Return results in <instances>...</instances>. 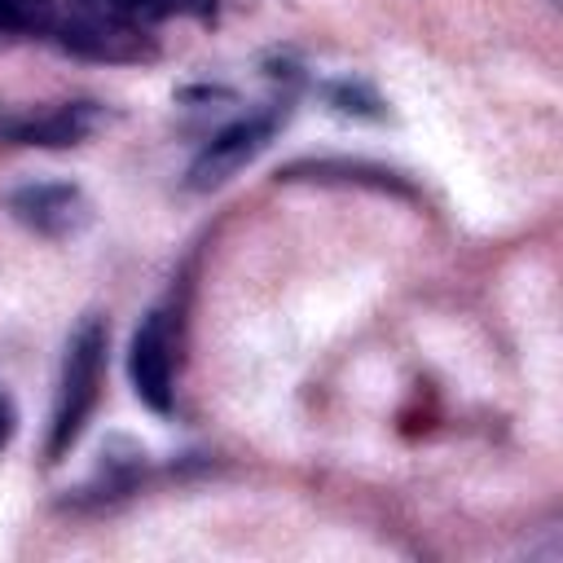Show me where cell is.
I'll list each match as a JSON object with an SVG mask.
<instances>
[{"instance_id":"cell-7","label":"cell","mask_w":563,"mask_h":563,"mask_svg":"<svg viewBox=\"0 0 563 563\" xmlns=\"http://www.w3.org/2000/svg\"><path fill=\"white\" fill-rule=\"evenodd\" d=\"M325 101L339 114H352V119H383L387 114L383 97L369 84H361V79H334V84H325Z\"/></svg>"},{"instance_id":"cell-8","label":"cell","mask_w":563,"mask_h":563,"mask_svg":"<svg viewBox=\"0 0 563 563\" xmlns=\"http://www.w3.org/2000/svg\"><path fill=\"white\" fill-rule=\"evenodd\" d=\"M13 431H18V405H13V396H9V391H0V453L9 449Z\"/></svg>"},{"instance_id":"cell-4","label":"cell","mask_w":563,"mask_h":563,"mask_svg":"<svg viewBox=\"0 0 563 563\" xmlns=\"http://www.w3.org/2000/svg\"><path fill=\"white\" fill-rule=\"evenodd\" d=\"M128 378H132V391L145 409L172 413V400H176V334H172V317L163 308L145 312L141 325L132 330Z\"/></svg>"},{"instance_id":"cell-3","label":"cell","mask_w":563,"mask_h":563,"mask_svg":"<svg viewBox=\"0 0 563 563\" xmlns=\"http://www.w3.org/2000/svg\"><path fill=\"white\" fill-rule=\"evenodd\" d=\"M273 132H277V114H273V110H264V114H246V119L220 128V132L198 150V158L189 163L185 185H189L194 194H211V189L229 185L242 167H251V163L268 150Z\"/></svg>"},{"instance_id":"cell-2","label":"cell","mask_w":563,"mask_h":563,"mask_svg":"<svg viewBox=\"0 0 563 563\" xmlns=\"http://www.w3.org/2000/svg\"><path fill=\"white\" fill-rule=\"evenodd\" d=\"M4 207L22 229L53 242L79 238L92 224V202L75 180H26L4 194Z\"/></svg>"},{"instance_id":"cell-9","label":"cell","mask_w":563,"mask_h":563,"mask_svg":"<svg viewBox=\"0 0 563 563\" xmlns=\"http://www.w3.org/2000/svg\"><path fill=\"white\" fill-rule=\"evenodd\" d=\"M0 35H4V31H0Z\"/></svg>"},{"instance_id":"cell-5","label":"cell","mask_w":563,"mask_h":563,"mask_svg":"<svg viewBox=\"0 0 563 563\" xmlns=\"http://www.w3.org/2000/svg\"><path fill=\"white\" fill-rule=\"evenodd\" d=\"M106 123V110L97 101H62L48 110H31V114H13L0 123V136L13 145H40V150H66L88 141L97 128Z\"/></svg>"},{"instance_id":"cell-6","label":"cell","mask_w":563,"mask_h":563,"mask_svg":"<svg viewBox=\"0 0 563 563\" xmlns=\"http://www.w3.org/2000/svg\"><path fill=\"white\" fill-rule=\"evenodd\" d=\"M277 176L282 180H312V185H356V189L413 198V185L400 172H391L383 163H365V158H299Z\"/></svg>"},{"instance_id":"cell-1","label":"cell","mask_w":563,"mask_h":563,"mask_svg":"<svg viewBox=\"0 0 563 563\" xmlns=\"http://www.w3.org/2000/svg\"><path fill=\"white\" fill-rule=\"evenodd\" d=\"M106 347H110V330L101 317H84L75 325V334L66 339V356H62V374H57V396H53V422H48V462H62L75 440L84 435V427L92 422V409L101 400V378H106Z\"/></svg>"}]
</instances>
